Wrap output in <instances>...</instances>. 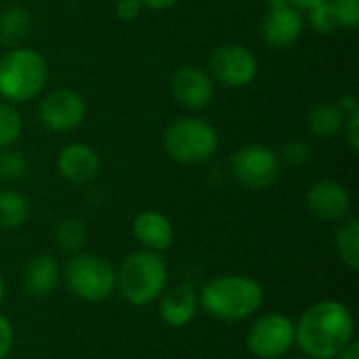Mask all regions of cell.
I'll list each match as a JSON object with an SVG mask.
<instances>
[{
    "mask_svg": "<svg viewBox=\"0 0 359 359\" xmlns=\"http://www.w3.org/2000/svg\"><path fill=\"white\" fill-rule=\"evenodd\" d=\"M343 133L347 137V143L353 151L359 149V111L355 114H349L345 118V124H343Z\"/></svg>",
    "mask_w": 359,
    "mask_h": 359,
    "instance_id": "f1b7e54d",
    "label": "cell"
},
{
    "mask_svg": "<svg viewBox=\"0 0 359 359\" xmlns=\"http://www.w3.org/2000/svg\"><path fill=\"white\" fill-rule=\"evenodd\" d=\"M196 313H198V292L187 284L175 286L160 301V318L170 328L187 326L196 318Z\"/></svg>",
    "mask_w": 359,
    "mask_h": 359,
    "instance_id": "2e32d148",
    "label": "cell"
},
{
    "mask_svg": "<svg viewBox=\"0 0 359 359\" xmlns=\"http://www.w3.org/2000/svg\"><path fill=\"white\" fill-rule=\"evenodd\" d=\"M305 202H307L309 212L316 219L324 221V223L341 221L351 210V196H349V191L341 183L330 181V179L316 181L307 189Z\"/></svg>",
    "mask_w": 359,
    "mask_h": 359,
    "instance_id": "7c38bea8",
    "label": "cell"
},
{
    "mask_svg": "<svg viewBox=\"0 0 359 359\" xmlns=\"http://www.w3.org/2000/svg\"><path fill=\"white\" fill-rule=\"evenodd\" d=\"M231 172L240 185L259 191L271 187L278 181L282 164L271 147L261 143H248L233 151Z\"/></svg>",
    "mask_w": 359,
    "mask_h": 359,
    "instance_id": "52a82bcc",
    "label": "cell"
},
{
    "mask_svg": "<svg viewBox=\"0 0 359 359\" xmlns=\"http://www.w3.org/2000/svg\"><path fill=\"white\" fill-rule=\"evenodd\" d=\"M67 290L86 303H101L116 290V269L99 255H76L63 271Z\"/></svg>",
    "mask_w": 359,
    "mask_h": 359,
    "instance_id": "8992f818",
    "label": "cell"
},
{
    "mask_svg": "<svg viewBox=\"0 0 359 359\" xmlns=\"http://www.w3.org/2000/svg\"><path fill=\"white\" fill-rule=\"evenodd\" d=\"M139 2L147 8H154V11H168L175 4H179V0H139Z\"/></svg>",
    "mask_w": 359,
    "mask_h": 359,
    "instance_id": "1f68e13d",
    "label": "cell"
},
{
    "mask_svg": "<svg viewBox=\"0 0 359 359\" xmlns=\"http://www.w3.org/2000/svg\"><path fill=\"white\" fill-rule=\"evenodd\" d=\"M334 359H359V345L353 341L347 349H343Z\"/></svg>",
    "mask_w": 359,
    "mask_h": 359,
    "instance_id": "d6a6232c",
    "label": "cell"
},
{
    "mask_svg": "<svg viewBox=\"0 0 359 359\" xmlns=\"http://www.w3.org/2000/svg\"><path fill=\"white\" fill-rule=\"evenodd\" d=\"M322 2H326V0H290V4L294 6V8H303V11H309V8H313V6H318V4H322Z\"/></svg>",
    "mask_w": 359,
    "mask_h": 359,
    "instance_id": "836d02e7",
    "label": "cell"
},
{
    "mask_svg": "<svg viewBox=\"0 0 359 359\" xmlns=\"http://www.w3.org/2000/svg\"><path fill=\"white\" fill-rule=\"evenodd\" d=\"M164 151L179 164H202L219 149V135L202 118L183 116L172 120L162 137Z\"/></svg>",
    "mask_w": 359,
    "mask_h": 359,
    "instance_id": "5b68a950",
    "label": "cell"
},
{
    "mask_svg": "<svg viewBox=\"0 0 359 359\" xmlns=\"http://www.w3.org/2000/svg\"><path fill=\"white\" fill-rule=\"evenodd\" d=\"M337 105L343 109V114H345V116L359 111L358 97H355V95H351V93H345V95H341V99H339V103H337Z\"/></svg>",
    "mask_w": 359,
    "mask_h": 359,
    "instance_id": "4dcf8cb0",
    "label": "cell"
},
{
    "mask_svg": "<svg viewBox=\"0 0 359 359\" xmlns=\"http://www.w3.org/2000/svg\"><path fill=\"white\" fill-rule=\"evenodd\" d=\"M29 217L27 200L13 189H0V229L11 231L21 227Z\"/></svg>",
    "mask_w": 359,
    "mask_h": 359,
    "instance_id": "ffe728a7",
    "label": "cell"
},
{
    "mask_svg": "<svg viewBox=\"0 0 359 359\" xmlns=\"http://www.w3.org/2000/svg\"><path fill=\"white\" fill-rule=\"evenodd\" d=\"M57 170L59 175L74 183V185H86L97 179L101 170V160L95 147L86 143H67L59 156H57Z\"/></svg>",
    "mask_w": 359,
    "mask_h": 359,
    "instance_id": "5bb4252c",
    "label": "cell"
},
{
    "mask_svg": "<svg viewBox=\"0 0 359 359\" xmlns=\"http://www.w3.org/2000/svg\"><path fill=\"white\" fill-rule=\"evenodd\" d=\"M32 32V13L21 4H8L0 11V44L15 48Z\"/></svg>",
    "mask_w": 359,
    "mask_h": 359,
    "instance_id": "ac0fdd59",
    "label": "cell"
},
{
    "mask_svg": "<svg viewBox=\"0 0 359 359\" xmlns=\"http://www.w3.org/2000/svg\"><path fill=\"white\" fill-rule=\"evenodd\" d=\"M299 359H313V358H309V355H305V358H299Z\"/></svg>",
    "mask_w": 359,
    "mask_h": 359,
    "instance_id": "8d00e7d4",
    "label": "cell"
},
{
    "mask_svg": "<svg viewBox=\"0 0 359 359\" xmlns=\"http://www.w3.org/2000/svg\"><path fill=\"white\" fill-rule=\"evenodd\" d=\"M13 339H15V334H13L11 322H8L4 316H0V359H4L11 353V349H13Z\"/></svg>",
    "mask_w": 359,
    "mask_h": 359,
    "instance_id": "f546056e",
    "label": "cell"
},
{
    "mask_svg": "<svg viewBox=\"0 0 359 359\" xmlns=\"http://www.w3.org/2000/svg\"><path fill=\"white\" fill-rule=\"evenodd\" d=\"M135 240L151 252H164L170 248L175 231L170 221L158 210H143L133 221Z\"/></svg>",
    "mask_w": 359,
    "mask_h": 359,
    "instance_id": "9a60e30c",
    "label": "cell"
},
{
    "mask_svg": "<svg viewBox=\"0 0 359 359\" xmlns=\"http://www.w3.org/2000/svg\"><path fill=\"white\" fill-rule=\"evenodd\" d=\"M116 17L124 23H130V21H137L141 17V11H143V4L139 0H116Z\"/></svg>",
    "mask_w": 359,
    "mask_h": 359,
    "instance_id": "83f0119b",
    "label": "cell"
},
{
    "mask_svg": "<svg viewBox=\"0 0 359 359\" xmlns=\"http://www.w3.org/2000/svg\"><path fill=\"white\" fill-rule=\"evenodd\" d=\"M257 74V55L244 44H221L210 55V78L227 88H244Z\"/></svg>",
    "mask_w": 359,
    "mask_h": 359,
    "instance_id": "9c48e42d",
    "label": "cell"
},
{
    "mask_svg": "<svg viewBox=\"0 0 359 359\" xmlns=\"http://www.w3.org/2000/svg\"><path fill=\"white\" fill-rule=\"evenodd\" d=\"M2 301H4V280L0 276V305H2Z\"/></svg>",
    "mask_w": 359,
    "mask_h": 359,
    "instance_id": "d590c367",
    "label": "cell"
},
{
    "mask_svg": "<svg viewBox=\"0 0 359 359\" xmlns=\"http://www.w3.org/2000/svg\"><path fill=\"white\" fill-rule=\"evenodd\" d=\"M334 17L339 21V27L355 29L359 25V0H328Z\"/></svg>",
    "mask_w": 359,
    "mask_h": 359,
    "instance_id": "4316f807",
    "label": "cell"
},
{
    "mask_svg": "<svg viewBox=\"0 0 359 359\" xmlns=\"http://www.w3.org/2000/svg\"><path fill=\"white\" fill-rule=\"evenodd\" d=\"M337 252L349 269H359V221L355 217L337 231Z\"/></svg>",
    "mask_w": 359,
    "mask_h": 359,
    "instance_id": "7402d4cb",
    "label": "cell"
},
{
    "mask_svg": "<svg viewBox=\"0 0 359 359\" xmlns=\"http://www.w3.org/2000/svg\"><path fill=\"white\" fill-rule=\"evenodd\" d=\"M170 90L179 105L191 111H200L212 103L215 80L208 72H204L198 65H183L172 74Z\"/></svg>",
    "mask_w": 359,
    "mask_h": 359,
    "instance_id": "8fae6325",
    "label": "cell"
},
{
    "mask_svg": "<svg viewBox=\"0 0 359 359\" xmlns=\"http://www.w3.org/2000/svg\"><path fill=\"white\" fill-rule=\"evenodd\" d=\"M59 284V265L50 255H36L23 269V288L34 299L48 297Z\"/></svg>",
    "mask_w": 359,
    "mask_h": 359,
    "instance_id": "e0dca14e",
    "label": "cell"
},
{
    "mask_svg": "<svg viewBox=\"0 0 359 359\" xmlns=\"http://www.w3.org/2000/svg\"><path fill=\"white\" fill-rule=\"evenodd\" d=\"M86 103L80 93L72 88H57L48 93L38 107V120L50 133H72L82 124Z\"/></svg>",
    "mask_w": 359,
    "mask_h": 359,
    "instance_id": "30bf717a",
    "label": "cell"
},
{
    "mask_svg": "<svg viewBox=\"0 0 359 359\" xmlns=\"http://www.w3.org/2000/svg\"><path fill=\"white\" fill-rule=\"evenodd\" d=\"M309 23L322 36L334 34L339 29V21H337L334 11H332V6H330L328 0L322 2V4H318V6H313V8H309Z\"/></svg>",
    "mask_w": 359,
    "mask_h": 359,
    "instance_id": "484cf974",
    "label": "cell"
},
{
    "mask_svg": "<svg viewBox=\"0 0 359 359\" xmlns=\"http://www.w3.org/2000/svg\"><path fill=\"white\" fill-rule=\"evenodd\" d=\"M48 80L46 59L27 46L8 48L0 57V97L6 103L36 99Z\"/></svg>",
    "mask_w": 359,
    "mask_h": 359,
    "instance_id": "3957f363",
    "label": "cell"
},
{
    "mask_svg": "<svg viewBox=\"0 0 359 359\" xmlns=\"http://www.w3.org/2000/svg\"><path fill=\"white\" fill-rule=\"evenodd\" d=\"M263 286L248 276H219L204 284L198 305L223 322H242L255 316L263 305Z\"/></svg>",
    "mask_w": 359,
    "mask_h": 359,
    "instance_id": "7a4b0ae2",
    "label": "cell"
},
{
    "mask_svg": "<svg viewBox=\"0 0 359 359\" xmlns=\"http://www.w3.org/2000/svg\"><path fill=\"white\" fill-rule=\"evenodd\" d=\"M345 114L337 103H318L307 114V128L318 139H332L343 130Z\"/></svg>",
    "mask_w": 359,
    "mask_h": 359,
    "instance_id": "d6986e66",
    "label": "cell"
},
{
    "mask_svg": "<svg viewBox=\"0 0 359 359\" xmlns=\"http://www.w3.org/2000/svg\"><path fill=\"white\" fill-rule=\"evenodd\" d=\"M303 25L305 23H303L299 8H294L292 4L269 6V11L265 13L261 21V36L269 46L286 48V46H292L301 38Z\"/></svg>",
    "mask_w": 359,
    "mask_h": 359,
    "instance_id": "4fadbf2b",
    "label": "cell"
},
{
    "mask_svg": "<svg viewBox=\"0 0 359 359\" xmlns=\"http://www.w3.org/2000/svg\"><path fill=\"white\" fill-rule=\"evenodd\" d=\"M250 353L259 359H278L294 345V324L282 313H267L252 322L246 334Z\"/></svg>",
    "mask_w": 359,
    "mask_h": 359,
    "instance_id": "ba28073f",
    "label": "cell"
},
{
    "mask_svg": "<svg viewBox=\"0 0 359 359\" xmlns=\"http://www.w3.org/2000/svg\"><path fill=\"white\" fill-rule=\"evenodd\" d=\"M269 6H284V4H290V0H267Z\"/></svg>",
    "mask_w": 359,
    "mask_h": 359,
    "instance_id": "e575fe53",
    "label": "cell"
},
{
    "mask_svg": "<svg viewBox=\"0 0 359 359\" xmlns=\"http://www.w3.org/2000/svg\"><path fill=\"white\" fill-rule=\"evenodd\" d=\"M278 158H280V164L284 166H290V168H301L305 166L307 162H311V147L305 143V141H288L280 151H278Z\"/></svg>",
    "mask_w": 359,
    "mask_h": 359,
    "instance_id": "d4e9b609",
    "label": "cell"
},
{
    "mask_svg": "<svg viewBox=\"0 0 359 359\" xmlns=\"http://www.w3.org/2000/svg\"><path fill=\"white\" fill-rule=\"evenodd\" d=\"M353 316L339 301L311 305L294 326V343L313 359H334L353 343Z\"/></svg>",
    "mask_w": 359,
    "mask_h": 359,
    "instance_id": "6da1fadb",
    "label": "cell"
},
{
    "mask_svg": "<svg viewBox=\"0 0 359 359\" xmlns=\"http://www.w3.org/2000/svg\"><path fill=\"white\" fill-rule=\"evenodd\" d=\"M88 229L86 223L78 217H63L55 229V240L61 250L65 252H78L86 244Z\"/></svg>",
    "mask_w": 359,
    "mask_h": 359,
    "instance_id": "44dd1931",
    "label": "cell"
},
{
    "mask_svg": "<svg viewBox=\"0 0 359 359\" xmlns=\"http://www.w3.org/2000/svg\"><path fill=\"white\" fill-rule=\"evenodd\" d=\"M168 282V267L160 252L139 250L124 259L116 273V288L135 307H145L162 297Z\"/></svg>",
    "mask_w": 359,
    "mask_h": 359,
    "instance_id": "277c9868",
    "label": "cell"
},
{
    "mask_svg": "<svg viewBox=\"0 0 359 359\" xmlns=\"http://www.w3.org/2000/svg\"><path fill=\"white\" fill-rule=\"evenodd\" d=\"M23 130L21 114L13 103H0V149L13 147Z\"/></svg>",
    "mask_w": 359,
    "mask_h": 359,
    "instance_id": "603a6c76",
    "label": "cell"
},
{
    "mask_svg": "<svg viewBox=\"0 0 359 359\" xmlns=\"http://www.w3.org/2000/svg\"><path fill=\"white\" fill-rule=\"evenodd\" d=\"M27 175V158L15 149H0V179L19 181Z\"/></svg>",
    "mask_w": 359,
    "mask_h": 359,
    "instance_id": "cb8c5ba5",
    "label": "cell"
}]
</instances>
